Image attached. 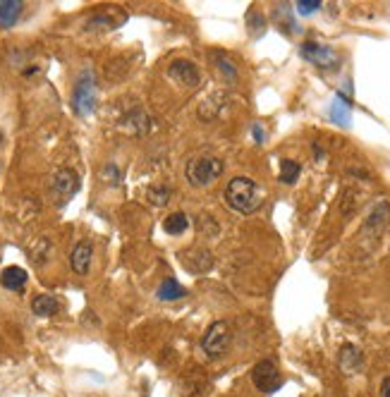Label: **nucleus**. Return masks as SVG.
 I'll return each instance as SVG.
<instances>
[{
  "instance_id": "f257e3e1",
  "label": "nucleus",
  "mask_w": 390,
  "mask_h": 397,
  "mask_svg": "<svg viewBox=\"0 0 390 397\" xmlns=\"http://www.w3.org/2000/svg\"><path fill=\"white\" fill-rule=\"evenodd\" d=\"M225 204L235 211V213L249 215L254 211L261 208L263 204V189L254 182L252 178H232L225 187Z\"/></svg>"
},
{
  "instance_id": "f03ea898",
  "label": "nucleus",
  "mask_w": 390,
  "mask_h": 397,
  "mask_svg": "<svg viewBox=\"0 0 390 397\" xmlns=\"http://www.w3.org/2000/svg\"><path fill=\"white\" fill-rule=\"evenodd\" d=\"M225 165L218 155H194L187 163V180L192 187H208L223 175Z\"/></svg>"
},
{
  "instance_id": "7ed1b4c3",
  "label": "nucleus",
  "mask_w": 390,
  "mask_h": 397,
  "mask_svg": "<svg viewBox=\"0 0 390 397\" xmlns=\"http://www.w3.org/2000/svg\"><path fill=\"white\" fill-rule=\"evenodd\" d=\"M72 108L77 115L89 118V115L96 110V74L91 67H87L77 77L72 89Z\"/></svg>"
},
{
  "instance_id": "20e7f679",
  "label": "nucleus",
  "mask_w": 390,
  "mask_h": 397,
  "mask_svg": "<svg viewBox=\"0 0 390 397\" xmlns=\"http://www.w3.org/2000/svg\"><path fill=\"white\" fill-rule=\"evenodd\" d=\"M230 345H232V328H230L228 321L211 323V328L202 338V352L208 359H221L223 354H228Z\"/></svg>"
},
{
  "instance_id": "39448f33",
  "label": "nucleus",
  "mask_w": 390,
  "mask_h": 397,
  "mask_svg": "<svg viewBox=\"0 0 390 397\" xmlns=\"http://www.w3.org/2000/svg\"><path fill=\"white\" fill-rule=\"evenodd\" d=\"M252 383L257 385L259 393L271 395L283 385V376H280L278 366L273 364L271 359H261L257 366L252 369Z\"/></svg>"
},
{
  "instance_id": "423d86ee",
  "label": "nucleus",
  "mask_w": 390,
  "mask_h": 397,
  "mask_svg": "<svg viewBox=\"0 0 390 397\" xmlns=\"http://www.w3.org/2000/svg\"><path fill=\"white\" fill-rule=\"evenodd\" d=\"M79 189V175L74 173V170L69 168H63L58 170L56 175H53L51 180V194L56 197L58 204H65V201H69L77 194Z\"/></svg>"
},
{
  "instance_id": "0eeeda50",
  "label": "nucleus",
  "mask_w": 390,
  "mask_h": 397,
  "mask_svg": "<svg viewBox=\"0 0 390 397\" xmlns=\"http://www.w3.org/2000/svg\"><path fill=\"white\" fill-rule=\"evenodd\" d=\"M168 77L173 79L175 84L187 89L199 87V82H202V72H199V67L192 60H173L168 67Z\"/></svg>"
},
{
  "instance_id": "6e6552de",
  "label": "nucleus",
  "mask_w": 390,
  "mask_h": 397,
  "mask_svg": "<svg viewBox=\"0 0 390 397\" xmlns=\"http://www.w3.org/2000/svg\"><path fill=\"white\" fill-rule=\"evenodd\" d=\"M299 53L304 55V60H309L312 65L323 67V69H331V67H335V65H340V55L335 53L331 46H323V43L309 41L299 48Z\"/></svg>"
},
{
  "instance_id": "1a4fd4ad",
  "label": "nucleus",
  "mask_w": 390,
  "mask_h": 397,
  "mask_svg": "<svg viewBox=\"0 0 390 397\" xmlns=\"http://www.w3.org/2000/svg\"><path fill=\"white\" fill-rule=\"evenodd\" d=\"M91 259H94V244L89 239H82V242L74 244L69 264H72V270L77 275H87L89 268H91Z\"/></svg>"
},
{
  "instance_id": "9d476101",
  "label": "nucleus",
  "mask_w": 390,
  "mask_h": 397,
  "mask_svg": "<svg viewBox=\"0 0 390 397\" xmlns=\"http://www.w3.org/2000/svg\"><path fill=\"white\" fill-rule=\"evenodd\" d=\"M338 364L345 374H359L364 369V354L357 345H343L338 354Z\"/></svg>"
},
{
  "instance_id": "9b49d317",
  "label": "nucleus",
  "mask_w": 390,
  "mask_h": 397,
  "mask_svg": "<svg viewBox=\"0 0 390 397\" xmlns=\"http://www.w3.org/2000/svg\"><path fill=\"white\" fill-rule=\"evenodd\" d=\"M182 264L187 266L192 273H206L213 266V256L206 249H189L182 254Z\"/></svg>"
},
{
  "instance_id": "f8f14e48",
  "label": "nucleus",
  "mask_w": 390,
  "mask_h": 397,
  "mask_svg": "<svg viewBox=\"0 0 390 397\" xmlns=\"http://www.w3.org/2000/svg\"><path fill=\"white\" fill-rule=\"evenodd\" d=\"M27 280H29L27 270L19 268V266H8V268L0 273V285H3L5 290H10V292H22Z\"/></svg>"
},
{
  "instance_id": "ddd939ff",
  "label": "nucleus",
  "mask_w": 390,
  "mask_h": 397,
  "mask_svg": "<svg viewBox=\"0 0 390 397\" xmlns=\"http://www.w3.org/2000/svg\"><path fill=\"white\" fill-rule=\"evenodd\" d=\"M22 12H24V3H19V0H0V27L3 29L12 27Z\"/></svg>"
},
{
  "instance_id": "4468645a",
  "label": "nucleus",
  "mask_w": 390,
  "mask_h": 397,
  "mask_svg": "<svg viewBox=\"0 0 390 397\" xmlns=\"http://www.w3.org/2000/svg\"><path fill=\"white\" fill-rule=\"evenodd\" d=\"M388 223H390V204L388 201H378L367 218V230H376L378 233V230H383Z\"/></svg>"
},
{
  "instance_id": "2eb2a0df",
  "label": "nucleus",
  "mask_w": 390,
  "mask_h": 397,
  "mask_svg": "<svg viewBox=\"0 0 390 397\" xmlns=\"http://www.w3.org/2000/svg\"><path fill=\"white\" fill-rule=\"evenodd\" d=\"M32 311L36 316H53L60 311V301L53 294H36L32 299Z\"/></svg>"
},
{
  "instance_id": "dca6fc26",
  "label": "nucleus",
  "mask_w": 390,
  "mask_h": 397,
  "mask_svg": "<svg viewBox=\"0 0 390 397\" xmlns=\"http://www.w3.org/2000/svg\"><path fill=\"white\" fill-rule=\"evenodd\" d=\"M187 228H189V218L182 211H175V213H170L168 218L163 220V230H166L168 235H173V237L187 233Z\"/></svg>"
},
{
  "instance_id": "f3484780",
  "label": "nucleus",
  "mask_w": 390,
  "mask_h": 397,
  "mask_svg": "<svg viewBox=\"0 0 390 397\" xmlns=\"http://www.w3.org/2000/svg\"><path fill=\"white\" fill-rule=\"evenodd\" d=\"M184 294H187V290H184L182 285H180L175 278H166V280L161 283V288H158V299H163V301L182 299Z\"/></svg>"
},
{
  "instance_id": "a211bd4d",
  "label": "nucleus",
  "mask_w": 390,
  "mask_h": 397,
  "mask_svg": "<svg viewBox=\"0 0 390 397\" xmlns=\"http://www.w3.org/2000/svg\"><path fill=\"white\" fill-rule=\"evenodd\" d=\"M331 118H333V122L343 125V127H347V125H349V103L340 96V94L335 96V100L331 103Z\"/></svg>"
},
{
  "instance_id": "6ab92c4d",
  "label": "nucleus",
  "mask_w": 390,
  "mask_h": 397,
  "mask_svg": "<svg viewBox=\"0 0 390 397\" xmlns=\"http://www.w3.org/2000/svg\"><path fill=\"white\" fill-rule=\"evenodd\" d=\"M299 175H302V165L294 163V160H290V158L280 160V182L294 184L299 180Z\"/></svg>"
},
{
  "instance_id": "aec40b11",
  "label": "nucleus",
  "mask_w": 390,
  "mask_h": 397,
  "mask_svg": "<svg viewBox=\"0 0 390 397\" xmlns=\"http://www.w3.org/2000/svg\"><path fill=\"white\" fill-rule=\"evenodd\" d=\"M147 199L151 201L153 206H166L170 201V187H166V184H151V187H147Z\"/></svg>"
},
{
  "instance_id": "412c9836",
  "label": "nucleus",
  "mask_w": 390,
  "mask_h": 397,
  "mask_svg": "<svg viewBox=\"0 0 390 397\" xmlns=\"http://www.w3.org/2000/svg\"><path fill=\"white\" fill-rule=\"evenodd\" d=\"M216 65H218V69H221L223 79H228V82H237V67L232 65V60L225 58V55H221V53H216Z\"/></svg>"
},
{
  "instance_id": "4be33fe9",
  "label": "nucleus",
  "mask_w": 390,
  "mask_h": 397,
  "mask_svg": "<svg viewBox=\"0 0 390 397\" xmlns=\"http://www.w3.org/2000/svg\"><path fill=\"white\" fill-rule=\"evenodd\" d=\"M318 10H321V3H318V0H299L297 3V12L304 14V17L318 12Z\"/></svg>"
},
{
  "instance_id": "5701e85b",
  "label": "nucleus",
  "mask_w": 390,
  "mask_h": 397,
  "mask_svg": "<svg viewBox=\"0 0 390 397\" xmlns=\"http://www.w3.org/2000/svg\"><path fill=\"white\" fill-rule=\"evenodd\" d=\"M103 175H106V180L108 178H111L113 180V182H120V173H118V168H115V165L111 163V165H108V168L106 170H103Z\"/></svg>"
},
{
  "instance_id": "b1692460",
  "label": "nucleus",
  "mask_w": 390,
  "mask_h": 397,
  "mask_svg": "<svg viewBox=\"0 0 390 397\" xmlns=\"http://www.w3.org/2000/svg\"><path fill=\"white\" fill-rule=\"evenodd\" d=\"M381 397H390V376L381 380Z\"/></svg>"
},
{
  "instance_id": "393cba45",
  "label": "nucleus",
  "mask_w": 390,
  "mask_h": 397,
  "mask_svg": "<svg viewBox=\"0 0 390 397\" xmlns=\"http://www.w3.org/2000/svg\"><path fill=\"white\" fill-rule=\"evenodd\" d=\"M254 134H257V137H254V139H257V142L261 144V142H263V129L259 127V125H254Z\"/></svg>"
},
{
  "instance_id": "a878e982",
  "label": "nucleus",
  "mask_w": 390,
  "mask_h": 397,
  "mask_svg": "<svg viewBox=\"0 0 390 397\" xmlns=\"http://www.w3.org/2000/svg\"><path fill=\"white\" fill-rule=\"evenodd\" d=\"M0 142H3V134H0Z\"/></svg>"
}]
</instances>
